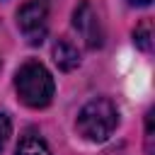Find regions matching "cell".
Wrapping results in <instances>:
<instances>
[{
  "label": "cell",
  "mask_w": 155,
  "mask_h": 155,
  "mask_svg": "<svg viewBox=\"0 0 155 155\" xmlns=\"http://www.w3.org/2000/svg\"><path fill=\"white\" fill-rule=\"evenodd\" d=\"M15 87H17L19 99H22L27 107H34V109L48 107L51 99H53V90H56L51 73H48L39 61H27V63L17 70Z\"/></svg>",
  "instance_id": "cell-1"
},
{
  "label": "cell",
  "mask_w": 155,
  "mask_h": 155,
  "mask_svg": "<svg viewBox=\"0 0 155 155\" xmlns=\"http://www.w3.org/2000/svg\"><path fill=\"white\" fill-rule=\"evenodd\" d=\"M119 124V111L116 107L104 99V97H97L92 102H87L80 114H78V121H75V128L78 133L85 138V140H92V143H102L107 140L114 128Z\"/></svg>",
  "instance_id": "cell-2"
},
{
  "label": "cell",
  "mask_w": 155,
  "mask_h": 155,
  "mask_svg": "<svg viewBox=\"0 0 155 155\" xmlns=\"http://www.w3.org/2000/svg\"><path fill=\"white\" fill-rule=\"evenodd\" d=\"M17 27L22 36L36 46L46 39L48 31V0H29L17 12Z\"/></svg>",
  "instance_id": "cell-3"
},
{
  "label": "cell",
  "mask_w": 155,
  "mask_h": 155,
  "mask_svg": "<svg viewBox=\"0 0 155 155\" xmlns=\"http://www.w3.org/2000/svg\"><path fill=\"white\" fill-rule=\"evenodd\" d=\"M73 27L78 29L80 39L85 41L87 48H99L104 44V34H102V24L99 17L94 12V7L90 2H80L73 12Z\"/></svg>",
  "instance_id": "cell-4"
},
{
  "label": "cell",
  "mask_w": 155,
  "mask_h": 155,
  "mask_svg": "<svg viewBox=\"0 0 155 155\" xmlns=\"http://www.w3.org/2000/svg\"><path fill=\"white\" fill-rule=\"evenodd\" d=\"M51 53H53V63L61 70H65V73H70V70H75L80 65V53H78V48L68 39H58L53 44V51Z\"/></svg>",
  "instance_id": "cell-5"
},
{
  "label": "cell",
  "mask_w": 155,
  "mask_h": 155,
  "mask_svg": "<svg viewBox=\"0 0 155 155\" xmlns=\"http://www.w3.org/2000/svg\"><path fill=\"white\" fill-rule=\"evenodd\" d=\"M17 155H51V150L39 136H24L17 145Z\"/></svg>",
  "instance_id": "cell-6"
},
{
  "label": "cell",
  "mask_w": 155,
  "mask_h": 155,
  "mask_svg": "<svg viewBox=\"0 0 155 155\" xmlns=\"http://www.w3.org/2000/svg\"><path fill=\"white\" fill-rule=\"evenodd\" d=\"M133 41L140 51H153V22L150 19H143L136 31H133Z\"/></svg>",
  "instance_id": "cell-7"
},
{
  "label": "cell",
  "mask_w": 155,
  "mask_h": 155,
  "mask_svg": "<svg viewBox=\"0 0 155 155\" xmlns=\"http://www.w3.org/2000/svg\"><path fill=\"white\" fill-rule=\"evenodd\" d=\"M7 138H10V119L5 114H0V150L5 148Z\"/></svg>",
  "instance_id": "cell-8"
},
{
  "label": "cell",
  "mask_w": 155,
  "mask_h": 155,
  "mask_svg": "<svg viewBox=\"0 0 155 155\" xmlns=\"http://www.w3.org/2000/svg\"><path fill=\"white\" fill-rule=\"evenodd\" d=\"M153 116H155V111L150 109L148 116H145V140H148V153H153Z\"/></svg>",
  "instance_id": "cell-9"
},
{
  "label": "cell",
  "mask_w": 155,
  "mask_h": 155,
  "mask_svg": "<svg viewBox=\"0 0 155 155\" xmlns=\"http://www.w3.org/2000/svg\"><path fill=\"white\" fill-rule=\"evenodd\" d=\"M131 5H150V0H128Z\"/></svg>",
  "instance_id": "cell-10"
}]
</instances>
